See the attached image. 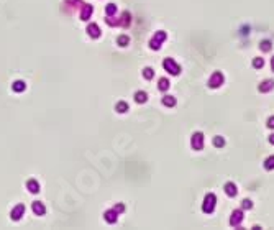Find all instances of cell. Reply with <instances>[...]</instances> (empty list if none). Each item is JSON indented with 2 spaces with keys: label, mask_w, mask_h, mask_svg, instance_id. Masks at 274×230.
<instances>
[{
  "label": "cell",
  "mask_w": 274,
  "mask_h": 230,
  "mask_svg": "<svg viewBox=\"0 0 274 230\" xmlns=\"http://www.w3.org/2000/svg\"><path fill=\"white\" fill-rule=\"evenodd\" d=\"M13 89H15V91H23V89H25V84H23L21 81H18V82H15Z\"/></svg>",
  "instance_id": "obj_17"
},
{
  "label": "cell",
  "mask_w": 274,
  "mask_h": 230,
  "mask_svg": "<svg viewBox=\"0 0 274 230\" xmlns=\"http://www.w3.org/2000/svg\"><path fill=\"white\" fill-rule=\"evenodd\" d=\"M164 67H166L168 72H173V74H179V72H181V67H179L173 59H166V61H164Z\"/></svg>",
  "instance_id": "obj_3"
},
{
  "label": "cell",
  "mask_w": 274,
  "mask_h": 230,
  "mask_svg": "<svg viewBox=\"0 0 274 230\" xmlns=\"http://www.w3.org/2000/svg\"><path fill=\"white\" fill-rule=\"evenodd\" d=\"M225 192H227L230 197L236 196V186H235L233 183H227V184H225Z\"/></svg>",
  "instance_id": "obj_6"
},
{
  "label": "cell",
  "mask_w": 274,
  "mask_h": 230,
  "mask_svg": "<svg viewBox=\"0 0 274 230\" xmlns=\"http://www.w3.org/2000/svg\"><path fill=\"white\" fill-rule=\"evenodd\" d=\"M127 104H125V102H120V104H117V110H118V112H127Z\"/></svg>",
  "instance_id": "obj_16"
},
{
  "label": "cell",
  "mask_w": 274,
  "mask_h": 230,
  "mask_svg": "<svg viewBox=\"0 0 274 230\" xmlns=\"http://www.w3.org/2000/svg\"><path fill=\"white\" fill-rule=\"evenodd\" d=\"M259 48H261V51H269L271 49V41H263L259 45Z\"/></svg>",
  "instance_id": "obj_11"
},
{
  "label": "cell",
  "mask_w": 274,
  "mask_h": 230,
  "mask_svg": "<svg viewBox=\"0 0 274 230\" xmlns=\"http://www.w3.org/2000/svg\"><path fill=\"white\" fill-rule=\"evenodd\" d=\"M143 76L146 77V79H151V77H153V69H149V67H148V69H145Z\"/></svg>",
  "instance_id": "obj_20"
},
{
  "label": "cell",
  "mask_w": 274,
  "mask_h": 230,
  "mask_svg": "<svg viewBox=\"0 0 274 230\" xmlns=\"http://www.w3.org/2000/svg\"><path fill=\"white\" fill-rule=\"evenodd\" d=\"M253 66L254 67H263L264 66V59L263 58H256V59L253 61Z\"/></svg>",
  "instance_id": "obj_12"
},
{
  "label": "cell",
  "mask_w": 274,
  "mask_h": 230,
  "mask_svg": "<svg viewBox=\"0 0 274 230\" xmlns=\"http://www.w3.org/2000/svg\"><path fill=\"white\" fill-rule=\"evenodd\" d=\"M28 186L31 187V192H38V184H36L35 181H30V183H28Z\"/></svg>",
  "instance_id": "obj_18"
},
{
  "label": "cell",
  "mask_w": 274,
  "mask_h": 230,
  "mask_svg": "<svg viewBox=\"0 0 274 230\" xmlns=\"http://www.w3.org/2000/svg\"><path fill=\"white\" fill-rule=\"evenodd\" d=\"M271 66H273V71H274V58H273V61H271Z\"/></svg>",
  "instance_id": "obj_25"
},
{
  "label": "cell",
  "mask_w": 274,
  "mask_h": 230,
  "mask_svg": "<svg viewBox=\"0 0 274 230\" xmlns=\"http://www.w3.org/2000/svg\"><path fill=\"white\" fill-rule=\"evenodd\" d=\"M264 168L266 169H274V156H269V158L264 161Z\"/></svg>",
  "instance_id": "obj_8"
},
{
  "label": "cell",
  "mask_w": 274,
  "mask_h": 230,
  "mask_svg": "<svg viewBox=\"0 0 274 230\" xmlns=\"http://www.w3.org/2000/svg\"><path fill=\"white\" fill-rule=\"evenodd\" d=\"M89 33H90V35H94V36H97V35H99L97 26H89Z\"/></svg>",
  "instance_id": "obj_21"
},
{
  "label": "cell",
  "mask_w": 274,
  "mask_h": 230,
  "mask_svg": "<svg viewBox=\"0 0 274 230\" xmlns=\"http://www.w3.org/2000/svg\"><path fill=\"white\" fill-rule=\"evenodd\" d=\"M268 127H269V128H274V117H271V118L268 120Z\"/></svg>",
  "instance_id": "obj_22"
},
{
  "label": "cell",
  "mask_w": 274,
  "mask_h": 230,
  "mask_svg": "<svg viewBox=\"0 0 274 230\" xmlns=\"http://www.w3.org/2000/svg\"><path fill=\"white\" fill-rule=\"evenodd\" d=\"M192 146H194V150H202V146H203V137H202V133H194V137H192Z\"/></svg>",
  "instance_id": "obj_4"
},
{
  "label": "cell",
  "mask_w": 274,
  "mask_h": 230,
  "mask_svg": "<svg viewBox=\"0 0 274 230\" xmlns=\"http://www.w3.org/2000/svg\"><path fill=\"white\" fill-rule=\"evenodd\" d=\"M213 207H215V196L213 194H207L205 196V200H203V212H212L213 210Z\"/></svg>",
  "instance_id": "obj_1"
},
{
  "label": "cell",
  "mask_w": 274,
  "mask_h": 230,
  "mask_svg": "<svg viewBox=\"0 0 274 230\" xmlns=\"http://www.w3.org/2000/svg\"><path fill=\"white\" fill-rule=\"evenodd\" d=\"M146 94H145V92H136V95H135V99H136V102H145V100H146Z\"/></svg>",
  "instance_id": "obj_10"
},
{
  "label": "cell",
  "mask_w": 274,
  "mask_h": 230,
  "mask_svg": "<svg viewBox=\"0 0 274 230\" xmlns=\"http://www.w3.org/2000/svg\"><path fill=\"white\" fill-rule=\"evenodd\" d=\"M220 84H223V74H222V72H215V74L208 79V86L210 87H218Z\"/></svg>",
  "instance_id": "obj_2"
},
{
  "label": "cell",
  "mask_w": 274,
  "mask_h": 230,
  "mask_svg": "<svg viewBox=\"0 0 274 230\" xmlns=\"http://www.w3.org/2000/svg\"><path fill=\"white\" fill-rule=\"evenodd\" d=\"M274 87V82L273 81H266V82H263L261 86H259V91L261 92H268V91H271Z\"/></svg>",
  "instance_id": "obj_7"
},
{
  "label": "cell",
  "mask_w": 274,
  "mask_h": 230,
  "mask_svg": "<svg viewBox=\"0 0 274 230\" xmlns=\"http://www.w3.org/2000/svg\"><path fill=\"white\" fill-rule=\"evenodd\" d=\"M251 207H253V202L249 199H245L243 200V209H251Z\"/></svg>",
  "instance_id": "obj_19"
},
{
  "label": "cell",
  "mask_w": 274,
  "mask_h": 230,
  "mask_svg": "<svg viewBox=\"0 0 274 230\" xmlns=\"http://www.w3.org/2000/svg\"><path fill=\"white\" fill-rule=\"evenodd\" d=\"M243 219V214H241V210H233V214H232V219H230V224L233 225H238Z\"/></svg>",
  "instance_id": "obj_5"
},
{
  "label": "cell",
  "mask_w": 274,
  "mask_h": 230,
  "mask_svg": "<svg viewBox=\"0 0 274 230\" xmlns=\"http://www.w3.org/2000/svg\"><path fill=\"white\" fill-rule=\"evenodd\" d=\"M213 145L215 146H223L225 145V140L222 137H215V140H213Z\"/></svg>",
  "instance_id": "obj_13"
},
{
  "label": "cell",
  "mask_w": 274,
  "mask_h": 230,
  "mask_svg": "<svg viewBox=\"0 0 274 230\" xmlns=\"http://www.w3.org/2000/svg\"><path fill=\"white\" fill-rule=\"evenodd\" d=\"M168 87H169L168 79H161V81H159V89H161V91H166Z\"/></svg>",
  "instance_id": "obj_14"
},
{
  "label": "cell",
  "mask_w": 274,
  "mask_h": 230,
  "mask_svg": "<svg viewBox=\"0 0 274 230\" xmlns=\"http://www.w3.org/2000/svg\"><path fill=\"white\" fill-rule=\"evenodd\" d=\"M120 43H122V46H125L128 43V38H125V36H122V38H120Z\"/></svg>",
  "instance_id": "obj_23"
},
{
  "label": "cell",
  "mask_w": 274,
  "mask_h": 230,
  "mask_svg": "<svg viewBox=\"0 0 274 230\" xmlns=\"http://www.w3.org/2000/svg\"><path fill=\"white\" fill-rule=\"evenodd\" d=\"M33 209H35V212H36V214H43V212H45V207H43L41 204H38V202H35V205H33Z\"/></svg>",
  "instance_id": "obj_15"
},
{
  "label": "cell",
  "mask_w": 274,
  "mask_h": 230,
  "mask_svg": "<svg viewBox=\"0 0 274 230\" xmlns=\"http://www.w3.org/2000/svg\"><path fill=\"white\" fill-rule=\"evenodd\" d=\"M162 102H164V105H168V107H173L174 104H176V99H174V97H171V95H166Z\"/></svg>",
  "instance_id": "obj_9"
},
{
  "label": "cell",
  "mask_w": 274,
  "mask_h": 230,
  "mask_svg": "<svg viewBox=\"0 0 274 230\" xmlns=\"http://www.w3.org/2000/svg\"><path fill=\"white\" fill-rule=\"evenodd\" d=\"M269 143L274 145V133H273V135H269Z\"/></svg>",
  "instance_id": "obj_24"
}]
</instances>
